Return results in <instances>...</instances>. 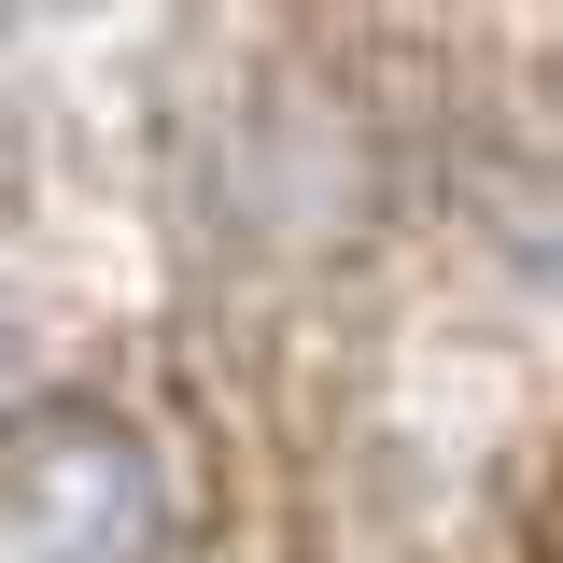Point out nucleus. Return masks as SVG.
<instances>
[{
  "mask_svg": "<svg viewBox=\"0 0 563 563\" xmlns=\"http://www.w3.org/2000/svg\"><path fill=\"white\" fill-rule=\"evenodd\" d=\"M0 563H169V465L113 409H43L0 437Z\"/></svg>",
  "mask_w": 563,
  "mask_h": 563,
  "instance_id": "nucleus-1",
  "label": "nucleus"
},
{
  "mask_svg": "<svg viewBox=\"0 0 563 563\" xmlns=\"http://www.w3.org/2000/svg\"><path fill=\"white\" fill-rule=\"evenodd\" d=\"M14 366H29V339H14V296H0V395H14Z\"/></svg>",
  "mask_w": 563,
  "mask_h": 563,
  "instance_id": "nucleus-2",
  "label": "nucleus"
}]
</instances>
